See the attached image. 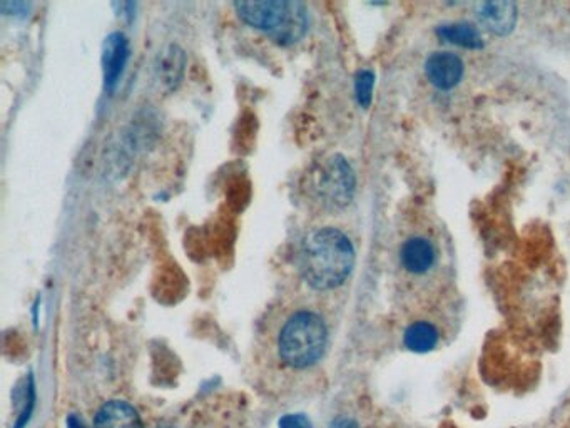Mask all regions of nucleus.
<instances>
[{"instance_id":"f257e3e1","label":"nucleus","mask_w":570,"mask_h":428,"mask_svg":"<svg viewBox=\"0 0 570 428\" xmlns=\"http://www.w3.org/2000/svg\"><path fill=\"white\" fill-rule=\"evenodd\" d=\"M353 266L355 250L352 241L335 228L311 231L301 245V276L315 290H333L343 285Z\"/></svg>"},{"instance_id":"f03ea898","label":"nucleus","mask_w":570,"mask_h":428,"mask_svg":"<svg viewBox=\"0 0 570 428\" xmlns=\"http://www.w3.org/2000/svg\"><path fill=\"white\" fill-rule=\"evenodd\" d=\"M235 9L248 26L265 32L283 46L300 41L310 24L306 7L293 0L236 2Z\"/></svg>"},{"instance_id":"7ed1b4c3","label":"nucleus","mask_w":570,"mask_h":428,"mask_svg":"<svg viewBox=\"0 0 570 428\" xmlns=\"http://www.w3.org/2000/svg\"><path fill=\"white\" fill-rule=\"evenodd\" d=\"M328 332L320 316L300 311L286 321L280 335V355L295 368L310 367L325 352Z\"/></svg>"},{"instance_id":"20e7f679","label":"nucleus","mask_w":570,"mask_h":428,"mask_svg":"<svg viewBox=\"0 0 570 428\" xmlns=\"http://www.w3.org/2000/svg\"><path fill=\"white\" fill-rule=\"evenodd\" d=\"M316 191L330 206L343 208L352 201L355 193V174L347 159L333 156L326 159L316 176Z\"/></svg>"},{"instance_id":"39448f33","label":"nucleus","mask_w":570,"mask_h":428,"mask_svg":"<svg viewBox=\"0 0 570 428\" xmlns=\"http://www.w3.org/2000/svg\"><path fill=\"white\" fill-rule=\"evenodd\" d=\"M425 71L433 86L448 91L462 81L464 62L452 52H437L428 57Z\"/></svg>"},{"instance_id":"423d86ee","label":"nucleus","mask_w":570,"mask_h":428,"mask_svg":"<svg viewBox=\"0 0 570 428\" xmlns=\"http://www.w3.org/2000/svg\"><path fill=\"white\" fill-rule=\"evenodd\" d=\"M128 57V39L121 32L107 37L106 46H104V74H106V86L109 89L116 86V82L123 74Z\"/></svg>"},{"instance_id":"0eeeda50","label":"nucleus","mask_w":570,"mask_h":428,"mask_svg":"<svg viewBox=\"0 0 570 428\" xmlns=\"http://www.w3.org/2000/svg\"><path fill=\"white\" fill-rule=\"evenodd\" d=\"M480 21L497 36H507L514 31L517 7L512 2H487L480 7Z\"/></svg>"},{"instance_id":"6e6552de","label":"nucleus","mask_w":570,"mask_h":428,"mask_svg":"<svg viewBox=\"0 0 570 428\" xmlns=\"http://www.w3.org/2000/svg\"><path fill=\"white\" fill-rule=\"evenodd\" d=\"M96 428H144L138 412L121 400L107 402L96 417Z\"/></svg>"},{"instance_id":"1a4fd4ad","label":"nucleus","mask_w":570,"mask_h":428,"mask_svg":"<svg viewBox=\"0 0 570 428\" xmlns=\"http://www.w3.org/2000/svg\"><path fill=\"white\" fill-rule=\"evenodd\" d=\"M184 66H186V56H184L183 49L171 44L159 52L158 61H156V74H158L159 81L163 82L168 89H174L183 79Z\"/></svg>"},{"instance_id":"9d476101","label":"nucleus","mask_w":570,"mask_h":428,"mask_svg":"<svg viewBox=\"0 0 570 428\" xmlns=\"http://www.w3.org/2000/svg\"><path fill=\"white\" fill-rule=\"evenodd\" d=\"M435 261L433 246L423 238H412L402 248V263L410 273L422 275L430 270Z\"/></svg>"},{"instance_id":"9b49d317","label":"nucleus","mask_w":570,"mask_h":428,"mask_svg":"<svg viewBox=\"0 0 570 428\" xmlns=\"http://www.w3.org/2000/svg\"><path fill=\"white\" fill-rule=\"evenodd\" d=\"M438 36L443 41L455 44V46L465 47V49H482L484 47V37L469 22H457V24H448L438 29Z\"/></svg>"},{"instance_id":"f8f14e48","label":"nucleus","mask_w":570,"mask_h":428,"mask_svg":"<svg viewBox=\"0 0 570 428\" xmlns=\"http://www.w3.org/2000/svg\"><path fill=\"white\" fill-rule=\"evenodd\" d=\"M437 342V328L430 325V323H425V321L413 323L412 327L408 328L407 332H405V347H407L410 352H430V350L437 347Z\"/></svg>"},{"instance_id":"ddd939ff","label":"nucleus","mask_w":570,"mask_h":428,"mask_svg":"<svg viewBox=\"0 0 570 428\" xmlns=\"http://www.w3.org/2000/svg\"><path fill=\"white\" fill-rule=\"evenodd\" d=\"M373 86H375V76L372 71L358 72L355 89H357V99L363 107L370 106L372 102Z\"/></svg>"},{"instance_id":"4468645a","label":"nucleus","mask_w":570,"mask_h":428,"mask_svg":"<svg viewBox=\"0 0 570 428\" xmlns=\"http://www.w3.org/2000/svg\"><path fill=\"white\" fill-rule=\"evenodd\" d=\"M280 428H313V425L305 415L296 413V415H285L281 418Z\"/></svg>"},{"instance_id":"2eb2a0df","label":"nucleus","mask_w":570,"mask_h":428,"mask_svg":"<svg viewBox=\"0 0 570 428\" xmlns=\"http://www.w3.org/2000/svg\"><path fill=\"white\" fill-rule=\"evenodd\" d=\"M331 428H358V425L352 418H338Z\"/></svg>"}]
</instances>
